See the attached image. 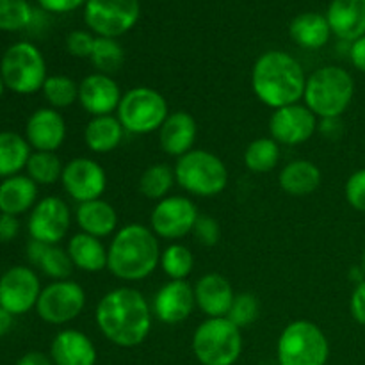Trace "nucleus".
Segmentation results:
<instances>
[{
  "label": "nucleus",
  "instance_id": "31",
  "mask_svg": "<svg viewBox=\"0 0 365 365\" xmlns=\"http://www.w3.org/2000/svg\"><path fill=\"white\" fill-rule=\"evenodd\" d=\"M177 184L175 180V170L170 164L155 163L150 164L139 177V191L145 198L160 202L166 196H170V191Z\"/></svg>",
  "mask_w": 365,
  "mask_h": 365
},
{
  "label": "nucleus",
  "instance_id": "44",
  "mask_svg": "<svg viewBox=\"0 0 365 365\" xmlns=\"http://www.w3.org/2000/svg\"><path fill=\"white\" fill-rule=\"evenodd\" d=\"M86 2H88V0H38V4L43 9L56 14L71 13V11L86 6Z\"/></svg>",
  "mask_w": 365,
  "mask_h": 365
},
{
  "label": "nucleus",
  "instance_id": "4",
  "mask_svg": "<svg viewBox=\"0 0 365 365\" xmlns=\"http://www.w3.org/2000/svg\"><path fill=\"white\" fill-rule=\"evenodd\" d=\"M355 81L348 70L335 64L319 68L307 77L303 102L319 120L341 118L351 106Z\"/></svg>",
  "mask_w": 365,
  "mask_h": 365
},
{
  "label": "nucleus",
  "instance_id": "50",
  "mask_svg": "<svg viewBox=\"0 0 365 365\" xmlns=\"http://www.w3.org/2000/svg\"><path fill=\"white\" fill-rule=\"evenodd\" d=\"M349 280L355 282V285L362 284V282L365 280V273L362 271V267L360 266H355L349 269Z\"/></svg>",
  "mask_w": 365,
  "mask_h": 365
},
{
  "label": "nucleus",
  "instance_id": "22",
  "mask_svg": "<svg viewBox=\"0 0 365 365\" xmlns=\"http://www.w3.org/2000/svg\"><path fill=\"white\" fill-rule=\"evenodd\" d=\"M196 138H198V125L192 114L185 110L170 113L163 127L159 128V145L163 152L170 157H182L195 150Z\"/></svg>",
  "mask_w": 365,
  "mask_h": 365
},
{
  "label": "nucleus",
  "instance_id": "47",
  "mask_svg": "<svg viewBox=\"0 0 365 365\" xmlns=\"http://www.w3.org/2000/svg\"><path fill=\"white\" fill-rule=\"evenodd\" d=\"M321 134L327 135L328 139H335L341 135L342 132V125H341V118H328V120H321L319 127Z\"/></svg>",
  "mask_w": 365,
  "mask_h": 365
},
{
  "label": "nucleus",
  "instance_id": "32",
  "mask_svg": "<svg viewBox=\"0 0 365 365\" xmlns=\"http://www.w3.org/2000/svg\"><path fill=\"white\" fill-rule=\"evenodd\" d=\"M280 145L273 138H259L245 150V166L252 173L264 175L273 171L280 163Z\"/></svg>",
  "mask_w": 365,
  "mask_h": 365
},
{
  "label": "nucleus",
  "instance_id": "49",
  "mask_svg": "<svg viewBox=\"0 0 365 365\" xmlns=\"http://www.w3.org/2000/svg\"><path fill=\"white\" fill-rule=\"evenodd\" d=\"M13 314H9L7 310H4L0 307V339L11 331V328H13Z\"/></svg>",
  "mask_w": 365,
  "mask_h": 365
},
{
  "label": "nucleus",
  "instance_id": "9",
  "mask_svg": "<svg viewBox=\"0 0 365 365\" xmlns=\"http://www.w3.org/2000/svg\"><path fill=\"white\" fill-rule=\"evenodd\" d=\"M0 77L7 89L16 95L41 91L46 81V63L36 45L20 41L11 45L0 61Z\"/></svg>",
  "mask_w": 365,
  "mask_h": 365
},
{
  "label": "nucleus",
  "instance_id": "7",
  "mask_svg": "<svg viewBox=\"0 0 365 365\" xmlns=\"http://www.w3.org/2000/svg\"><path fill=\"white\" fill-rule=\"evenodd\" d=\"M330 342L327 334L309 319L289 323L277 342L278 365H327Z\"/></svg>",
  "mask_w": 365,
  "mask_h": 365
},
{
  "label": "nucleus",
  "instance_id": "14",
  "mask_svg": "<svg viewBox=\"0 0 365 365\" xmlns=\"http://www.w3.org/2000/svg\"><path fill=\"white\" fill-rule=\"evenodd\" d=\"M41 291L34 269L27 266L9 267L0 277V307L13 316H24L36 309Z\"/></svg>",
  "mask_w": 365,
  "mask_h": 365
},
{
  "label": "nucleus",
  "instance_id": "33",
  "mask_svg": "<svg viewBox=\"0 0 365 365\" xmlns=\"http://www.w3.org/2000/svg\"><path fill=\"white\" fill-rule=\"evenodd\" d=\"M159 266L170 280H185L195 269V255L187 246L173 242L163 250Z\"/></svg>",
  "mask_w": 365,
  "mask_h": 365
},
{
  "label": "nucleus",
  "instance_id": "48",
  "mask_svg": "<svg viewBox=\"0 0 365 365\" xmlns=\"http://www.w3.org/2000/svg\"><path fill=\"white\" fill-rule=\"evenodd\" d=\"M16 365H53V362L50 359V355H45V353L29 351L18 359Z\"/></svg>",
  "mask_w": 365,
  "mask_h": 365
},
{
  "label": "nucleus",
  "instance_id": "27",
  "mask_svg": "<svg viewBox=\"0 0 365 365\" xmlns=\"http://www.w3.org/2000/svg\"><path fill=\"white\" fill-rule=\"evenodd\" d=\"M66 252L73 267L84 273H100L107 269V248L98 237L78 232L68 241Z\"/></svg>",
  "mask_w": 365,
  "mask_h": 365
},
{
  "label": "nucleus",
  "instance_id": "30",
  "mask_svg": "<svg viewBox=\"0 0 365 365\" xmlns=\"http://www.w3.org/2000/svg\"><path fill=\"white\" fill-rule=\"evenodd\" d=\"M31 145L16 132H0V178L20 175L31 159Z\"/></svg>",
  "mask_w": 365,
  "mask_h": 365
},
{
  "label": "nucleus",
  "instance_id": "18",
  "mask_svg": "<svg viewBox=\"0 0 365 365\" xmlns=\"http://www.w3.org/2000/svg\"><path fill=\"white\" fill-rule=\"evenodd\" d=\"M121 96L120 86L110 75L95 71L78 82V103L91 118L113 114L118 110Z\"/></svg>",
  "mask_w": 365,
  "mask_h": 365
},
{
  "label": "nucleus",
  "instance_id": "51",
  "mask_svg": "<svg viewBox=\"0 0 365 365\" xmlns=\"http://www.w3.org/2000/svg\"><path fill=\"white\" fill-rule=\"evenodd\" d=\"M360 267H362V271L365 273V250L362 252V257H360Z\"/></svg>",
  "mask_w": 365,
  "mask_h": 365
},
{
  "label": "nucleus",
  "instance_id": "15",
  "mask_svg": "<svg viewBox=\"0 0 365 365\" xmlns=\"http://www.w3.org/2000/svg\"><path fill=\"white\" fill-rule=\"evenodd\" d=\"M61 184L73 202L86 203L102 198L107 187V173L96 160L89 157H75L64 164Z\"/></svg>",
  "mask_w": 365,
  "mask_h": 365
},
{
  "label": "nucleus",
  "instance_id": "46",
  "mask_svg": "<svg viewBox=\"0 0 365 365\" xmlns=\"http://www.w3.org/2000/svg\"><path fill=\"white\" fill-rule=\"evenodd\" d=\"M349 59H351V64L356 70L365 73V36L351 43V46H349Z\"/></svg>",
  "mask_w": 365,
  "mask_h": 365
},
{
  "label": "nucleus",
  "instance_id": "34",
  "mask_svg": "<svg viewBox=\"0 0 365 365\" xmlns=\"http://www.w3.org/2000/svg\"><path fill=\"white\" fill-rule=\"evenodd\" d=\"M91 63L96 68L98 73L113 75L121 70L125 63V50L123 46L118 43V39L113 38H100L96 36L95 46H93Z\"/></svg>",
  "mask_w": 365,
  "mask_h": 365
},
{
  "label": "nucleus",
  "instance_id": "13",
  "mask_svg": "<svg viewBox=\"0 0 365 365\" xmlns=\"http://www.w3.org/2000/svg\"><path fill=\"white\" fill-rule=\"evenodd\" d=\"M71 212L59 196H46L34 205L29 216V235L43 245H59L70 232Z\"/></svg>",
  "mask_w": 365,
  "mask_h": 365
},
{
  "label": "nucleus",
  "instance_id": "3",
  "mask_svg": "<svg viewBox=\"0 0 365 365\" xmlns=\"http://www.w3.org/2000/svg\"><path fill=\"white\" fill-rule=\"evenodd\" d=\"M159 237L139 223L121 227L107 248V269L123 282H141L160 264Z\"/></svg>",
  "mask_w": 365,
  "mask_h": 365
},
{
  "label": "nucleus",
  "instance_id": "24",
  "mask_svg": "<svg viewBox=\"0 0 365 365\" xmlns=\"http://www.w3.org/2000/svg\"><path fill=\"white\" fill-rule=\"evenodd\" d=\"M75 221L81 232L93 237L103 239L118 232L116 209L102 198L78 203L75 210Z\"/></svg>",
  "mask_w": 365,
  "mask_h": 365
},
{
  "label": "nucleus",
  "instance_id": "42",
  "mask_svg": "<svg viewBox=\"0 0 365 365\" xmlns=\"http://www.w3.org/2000/svg\"><path fill=\"white\" fill-rule=\"evenodd\" d=\"M192 234H195V237L198 239L200 245L216 246L221 239V227L214 217L202 216V214H200Z\"/></svg>",
  "mask_w": 365,
  "mask_h": 365
},
{
  "label": "nucleus",
  "instance_id": "45",
  "mask_svg": "<svg viewBox=\"0 0 365 365\" xmlns=\"http://www.w3.org/2000/svg\"><path fill=\"white\" fill-rule=\"evenodd\" d=\"M18 232H20V223L16 216L0 214V242H11L16 239Z\"/></svg>",
  "mask_w": 365,
  "mask_h": 365
},
{
  "label": "nucleus",
  "instance_id": "10",
  "mask_svg": "<svg viewBox=\"0 0 365 365\" xmlns=\"http://www.w3.org/2000/svg\"><path fill=\"white\" fill-rule=\"evenodd\" d=\"M141 18L139 0H88L84 21L93 34L118 39L135 27Z\"/></svg>",
  "mask_w": 365,
  "mask_h": 365
},
{
  "label": "nucleus",
  "instance_id": "52",
  "mask_svg": "<svg viewBox=\"0 0 365 365\" xmlns=\"http://www.w3.org/2000/svg\"><path fill=\"white\" fill-rule=\"evenodd\" d=\"M4 89H6V84H4L2 77H0V98H2V95H4Z\"/></svg>",
  "mask_w": 365,
  "mask_h": 365
},
{
  "label": "nucleus",
  "instance_id": "6",
  "mask_svg": "<svg viewBox=\"0 0 365 365\" xmlns=\"http://www.w3.org/2000/svg\"><path fill=\"white\" fill-rule=\"evenodd\" d=\"M191 348L202 365H235L242 355L241 328L228 317H207L192 334Z\"/></svg>",
  "mask_w": 365,
  "mask_h": 365
},
{
  "label": "nucleus",
  "instance_id": "29",
  "mask_svg": "<svg viewBox=\"0 0 365 365\" xmlns=\"http://www.w3.org/2000/svg\"><path fill=\"white\" fill-rule=\"evenodd\" d=\"M125 135L118 116H93L84 127V143L93 153H109L121 145Z\"/></svg>",
  "mask_w": 365,
  "mask_h": 365
},
{
  "label": "nucleus",
  "instance_id": "16",
  "mask_svg": "<svg viewBox=\"0 0 365 365\" xmlns=\"http://www.w3.org/2000/svg\"><path fill=\"white\" fill-rule=\"evenodd\" d=\"M319 118L305 106V103H292V106L274 109L269 118V134L278 145L298 146L312 139L319 127Z\"/></svg>",
  "mask_w": 365,
  "mask_h": 365
},
{
  "label": "nucleus",
  "instance_id": "35",
  "mask_svg": "<svg viewBox=\"0 0 365 365\" xmlns=\"http://www.w3.org/2000/svg\"><path fill=\"white\" fill-rule=\"evenodd\" d=\"M27 177L38 185H52L63 177V163L56 152H34L27 163Z\"/></svg>",
  "mask_w": 365,
  "mask_h": 365
},
{
  "label": "nucleus",
  "instance_id": "21",
  "mask_svg": "<svg viewBox=\"0 0 365 365\" xmlns=\"http://www.w3.org/2000/svg\"><path fill=\"white\" fill-rule=\"evenodd\" d=\"M196 307L207 317H227L234 303L235 292L230 282L220 273H207L192 285Z\"/></svg>",
  "mask_w": 365,
  "mask_h": 365
},
{
  "label": "nucleus",
  "instance_id": "36",
  "mask_svg": "<svg viewBox=\"0 0 365 365\" xmlns=\"http://www.w3.org/2000/svg\"><path fill=\"white\" fill-rule=\"evenodd\" d=\"M41 91L52 109H66V107L78 102V82H75L71 77H66V75L46 77Z\"/></svg>",
  "mask_w": 365,
  "mask_h": 365
},
{
  "label": "nucleus",
  "instance_id": "40",
  "mask_svg": "<svg viewBox=\"0 0 365 365\" xmlns=\"http://www.w3.org/2000/svg\"><path fill=\"white\" fill-rule=\"evenodd\" d=\"M344 195L353 209L365 214V168L349 175L344 185Z\"/></svg>",
  "mask_w": 365,
  "mask_h": 365
},
{
  "label": "nucleus",
  "instance_id": "26",
  "mask_svg": "<svg viewBox=\"0 0 365 365\" xmlns=\"http://www.w3.org/2000/svg\"><path fill=\"white\" fill-rule=\"evenodd\" d=\"M323 175L317 164L312 160L298 159L291 160L282 168L280 175H278V184H280L282 191L287 192L291 196H309L319 189Z\"/></svg>",
  "mask_w": 365,
  "mask_h": 365
},
{
  "label": "nucleus",
  "instance_id": "41",
  "mask_svg": "<svg viewBox=\"0 0 365 365\" xmlns=\"http://www.w3.org/2000/svg\"><path fill=\"white\" fill-rule=\"evenodd\" d=\"M96 36L89 31H73L66 38V50L77 59H89L93 53Z\"/></svg>",
  "mask_w": 365,
  "mask_h": 365
},
{
  "label": "nucleus",
  "instance_id": "38",
  "mask_svg": "<svg viewBox=\"0 0 365 365\" xmlns=\"http://www.w3.org/2000/svg\"><path fill=\"white\" fill-rule=\"evenodd\" d=\"M34 16L27 0H0V31L14 32L29 27Z\"/></svg>",
  "mask_w": 365,
  "mask_h": 365
},
{
  "label": "nucleus",
  "instance_id": "37",
  "mask_svg": "<svg viewBox=\"0 0 365 365\" xmlns=\"http://www.w3.org/2000/svg\"><path fill=\"white\" fill-rule=\"evenodd\" d=\"M36 266L53 282L70 280V274L73 271V262H71L68 252L57 245L46 246Z\"/></svg>",
  "mask_w": 365,
  "mask_h": 365
},
{
  "label": "nucleus",
  "instance_id": "43",
  "mask_svg": "<svg viewBox=\"0 0 365 365\" xmlns=\"http://www.w3.org/2000/svg\"><path fill=\"white\" fill-rule=\"evenodd\" d=\"M349 312L356 323L365 327V280L353 289L351 299H349Z\"/></svg>",
  "mask_w": 365,
  "mask_h": 365
},
{
  "label": "nucleus",
  "instance_id": "19",
  "mask_svg": "<svg viewBox=\"0 0 365 365\" xmlns=\"http://www.w3.org/2000/svg\"><path fill=\"white\" fill-rule=\"evenodd\" d=\"M25 139L36 152H57L66 139V121L52 107L34 110L25 125Z\"/></svg>",
  "mask_w": 365,
  "mask_h": 365
},
{
  "label": "nucleus",
  "instance_id": "28",
  "mask_svg": "<svg viewBox=\"0 0 365 365\" xmlns=\"http://www.w3.org/2000/svg\"><path fill=\"white\" fill-rule=\"evenodd\" d=\"M289 36L302 48L319 50L330 41L331 29L324 14L302 13L292 18L289 25Z\"/></svg>",
  "mask_w": 365,
  "mask_h": 365
},
{
  "label": "nucleus",
  "instance_id": "12",
  "mask_svg": "<svg viewBox=\"0 0 365 365\" xmlns=\"http://www.w3.org/2000/svg\"><path fill=\"white\" fill-rule=\"evenodd\" d=\"M198 217V207L191 198L166 196L153 207L150 214V228L157 237L177 241L192 234Z\"/></svg>",
  "mask_w": 365,
  "mask_h": 365
},
{
  "label": "nucleus",
  "instance_id": "39",
  "mask_svg": "<svg viewBox=\"0 0 365 365\" xmlns=\"http://www.w3.org/2000/svg\"><path fill=\"white\" fill-rule=\"evenodd\" d=\"M259 314L260 303L257 299V296L252 294V292H241V294H235L234 303H232V309L227 317L235 327H239L242 330V328L255 323L259 319Z\"/></svg>",
  "mask_w": 365,
  "mask_h": 365
},
{
  "label": "nucleus",
  "instance_id": "23",
  "mask_svg": "<svg viewBox=\"0 0 365 365\" xmlns=\"http://www.w3.org/2000/svg\"><path fill=\"white\" fill-rule=\"evenodd\" d=\"M327 20L331 34L342 41H356L365 36V0H331Z\"/></svg>",
  "mask_w": 365,
  "mask_h": 365
},
{
  "label": "nucleus",
  "instance_id": "11",
  "mask_svg": "<svg viewBox=\"0 0 365 365\" xmlns=\"http://www.w3.org/2000/svg\"><path fill=\"white\" fill-rule=\"evenodd\" d=\"M84 307V287L73 280H59L43 287L38 305H36V312L45 323L61 327V324L77 319Z\"/></svg>",
  "mask_w": 365,
  "mask_h": 365
},
{
  "label": "nucleus",
  "instance_id": "17",
  "mask_svg": "<svg viewBox=\"0 0 365 365\" xmlns=\"http://www.w3.org/2000/svg\"><path fill=\"white\" fill-rule=\"evenodd\" d=\"M195 309V289L185 280H170L164 284L152 302L153 316L164 324L184 323Z\"/></svg>",
  "mask_w": 365,
  "mask_h": 365
},
{
  "label": "nucleus",
  "instance_id": "1",
  "mask_svg": "<svg viewBox=\"0 0 365 365\" xmlns=\"http://www.w3.org/2000/svg\"><path fill=\"white\" fill-rule=\"evenodd\" d=\"M98 330L118 348H138L152 331V305L143 292L118 287L106 292L95 310Z\"/></svg>",
  "mask_w": 365,
  "mask_h": 365
},
{
  "label": "nucleus",
  "instance_id": "8",
  "mask_svg": "<svg viewBox=\"0 0 365 365\" xmlns=\"http://www.w3.org/2000/svg\"><path fill=\"white\" fill-rule=\"evenodd\" d=\"M116 113L125 132L146 135L163 127L170 116V107L163 93L148 86H138L123 93Z\"/></svg>",
  "mask_w": 365,
  "mask_h": 365
},
{
  "label": "nucleus",
  "instance_id": "20",
  "mask_svg": "<svg viewBox=\"0 0 365 365\" xmlns=\"http://www.w3.org/2000/svg\"><path fill=\"white\" fill-rule=\"evenodd\" d=\"M50 359L53 365H96L98 351L84 331L61 330L50 344Z\"/></svg>",
  "mask_w": 365,
  "mask_h": 365
},
{
  "label": "nucleus",
  "instance_id": "5",
  "mask_svg": "<svg viewBox=\"0 0 365 365\" xmlns=\"http://www.w3.org/2000/svg\"><path fill=\"white\" fill-rule=\"evenodd\" d=\"M175 180L187 195L212 198L228 185L227 164L209 150H191L178 157L175 164Z\"/></svg>",
  "mask_w": 365,
  "mask_h": 365
},
{
  "label": "nucleus",
  "instance_id": "2",
  "mask_svg": "<svg viewBox=\"0 0 365 365\" xmlns=\"http://www.w3.org/2000/svg\"><path fill=\"white\" fill-rule=\"evenodd\" d=\"M307 75L294 56L282 50H267L255 61L252 89L257 98L271 109L299 103L305 95Z\"/></svg>",
  "mask_w": 365,
  "mask_h": 365
},
{
  "label": "nucleus",
  "instance_id": "25",
  "mask_svg": "<svg viewBox=\"0 0 365 365\" xmlns=\"http://www.w3.org/2000/svg\"><path fill=\"white\" fill-rule=\"evenodd\" d=\"M38 203V184L27 175L4 178L0 184V214L21 216Z\"/></svg>",
  "mask_w": 365,
  "mask_h": 365
}]
</instances>
